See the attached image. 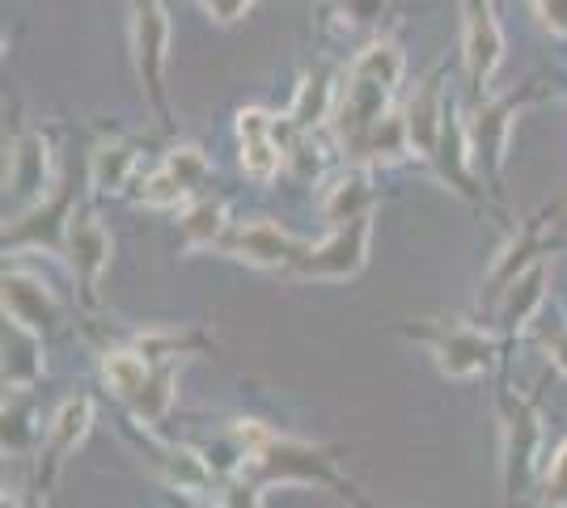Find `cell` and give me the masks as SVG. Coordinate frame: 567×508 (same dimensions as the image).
<instances>
[{"label": "cell", "mask_w": 567, "mask_h": 508, "mask_svg": "<svg viewBox=\"0 0 567 508\" xmlns=\"http://www.w3.org/2000/svg\"><path fill=\"white\" fill-rule=\"evenodd\" d=\"M13 508H48L43 500H25V505H13Z\"/></svg>", "instance_id": "31"}, {"label": "cell", "mask_w": 567, "mask_h": 508, "mask_svg": "<svg viewBox=\"0 0 567 508\" xmlns=\"http://www.w3.org/2000/svg\"><path fill=\"white\" fill-rule=\"evenodd\" d=\"M546 263L538 259L534 267H525L517 280L508 284V289L499 292L496 301V318L504 331H525V326H534L538 314H543V301H546Z\"/></svg>", "instance_id": "15"}, {"label": "cell", "mask_w": 567, "mask_h": 508, "mask_svg": "<svg viewBox=\"0 0 567 508\" xmlns=\"http://www.w3.org/2000/svg\"><path fill=\"white\" fill-rule=\"evenodd\" d=\"M90 428H94V398H90V394H72V398H64V403L55 407V415H51V424H48V466L51 470H55V466L69 458L85 436H90Z\"/></svg>", "instance_id": "17"}, {"label": "cell", "mask_w": 567, "mask_h": 508, "mask_svg": "<svg viewBox=\"0 0 567 508\" xmlns=\"http://www.w3.org/2000/svg\"><path fill=\"white\" fill-rule=\"evenodd\" d=\"M466 4V30H462V55H466V73L471 85L483 94L492 90L499 64H504V34H499L496 9L492 0H462Z\"/></svg>", "instance_id": "11"}, {"label": "cell", "mask_w": 567, "mask_h": 508, "mask_svg": "<svg viewBox=\"0 0 567 508\" xmlns=\"http://www.w3.org/2000/svg\"><path fill=\"white\" fill-rule=\"evenodd\" d=\"M208 157L199 145H178L166 153V162L157 169H148L141 183V204L144 208H178L190 195L208 183Z\"/></svg>", "instance_id": "10"}, {"label": "cell", "mask_w": 567, "mask_h": 508, "mask_svg": "<svg viewBox=\"0 0 567 508\" xmlns=\"http://www.w3.org/2000/svg\"><path fill=\"white\" fill-rule=\"evenodd\" d=\"M259 0H199V9L213 18L216 25H237Z\"/></svg>", "instance_id": "28"}, {"label": "cell", "mask_w": 567, "mask_h": 508, "mask_svg": "<svg viewBox=\"0 0 567 508\" xmlns=\"http://www.w3.org/2000/svg\"><path fill=\"white\" fill-rule=\"evenodd\" d=\"M402 81V51L381 39V43H369L352 60L348 69V81L339 85V102H334V132L348 153H355V145L364 141V132L390 111V97Z\"/></svg>", "instance_id": "1"}, {"label": "cell", "mask_w": 567, "mask_h": 508, "mask_svg": "<svg viewBox=\"0 0 567 508\" xmlns=\"http://www.w3.org/2000/svg\"><path fill=\"white\" fill-rule=\"evenodd\" d=\"M25 390H4V449H25L30 440V403L22 398Z\"/></svg>", "instance_id": "24"}, {"label": "cell", "mask_w": 567, "mask_h": 508, "mask_svg": "<svg viewBox=\"0 0 567 508\" xmlns=\"http://www.w3.org/2000/svg\"><path fill=\"white\" fill-rule=\"evenodd\" d=\"M538 94H504L492 97L474 111L471 120V148H474V166H483L487 174V187L499 195V174H504V153H508V132L517 123L520 106H529Z\"/></svg>", "instance_id": "9"}, {"label": "cell", "mask_w": 567, "mask_h": 508, "mask_svg": "<svg viewBox=\"0 0 567 508\" xmlns=\"http://www.w3.org/2000/svg\"><path fill=\"white\" fill-rule=\"evenodd\" d=\"M385 4L390 0H331L334 18H343V25H352V30L378 22L381 13H385Z\"/></svg>", "instance_id": "26"}, {"label": "cell", "mask_w": 567, "mask_h": 508, "mask_svg": "<svg viewBox=\"0 0 567 508\" xmlns=\"http://www.w3.org/2000/svg\"><path fill=\"white\" fill-rule=\"evenodd\" d=\"M39 373H43V335L18 322H4V390H30Z\"/></svg>", "instance_id": "19"}, {"label": "cell", "mask_w": 567, "mask_h": 508, "mask_svg": "<svg viewBox=\"0 0 567 508\" xmlns=\"http://www.w3.org/2000/svg\"><path fill=\"white\" fill-rule=\"evenodd\" d=\"M4 199L13 204V220L34 212L51 199V141L43 132H22L4 157Z\"/></svg>", "instance_id": "5"}, {"label": "cell", "mask_w": 567, "mask_h": 508, "mask_svg": "<svg viewBox=\"0 0 567 508\" xmlns=\"http://www.w3.org/2000/svg\"><path fill=\"white\" fill-rule=\"evenodd\" d=\"M174 386H178L174 364H169V361L153 364V377L144 382V390L136 394V398H127L132 419H136V424H157V419L169 412V403H174Z\"/></svg>", "instance_id": "23"}, {"label": "cell", "mask_w": 567, "mask_h": 508, "mask_svg": "<svg viewBox=\"0 0 567 508\" xmlns=\"http://www.w3.org/2000/svg\"><path fill=\"white\" fill-rule=\"evenodd\" d=\"M60 250L69 255L72 280H76V289L85 297V305H97V289H102V276H106L111 250H115L106 225L90 208H72L69 217H64V246Z\"/></svg>", "instance_id": "7"}, {"label": "cell", "mask_w": 567, "mask_h": 508, "mask_svg": "<svg viewBox=\"0 0 567 508\" xmlns=\"http://www.w3.org/2000/svg\"><path fill=\"white\" fill-rule=\"evenodd\" d=\"M237 141H241V169H246V178L271 183L284 169L280 132H276V120L267 111H259V106L237 111Z\"/></svg>", "instance_id": "13"}, {"label": "cell", "mask_w": 567, "mask_h": 508, "mask_svg": "<svg viewBox=\"0 0 567 508\" xmlns=\"http://www.w3.org/2000/svg\"><path fill=\"white\" fill-rule=\"evenodd\" d=\"M132 60L144 94L153 102L157 120L169 123L166 102V60H169V13L162 0H132Z\"/></svg>", "instance_id": "2"}, {"label": "cell", "mask_w": 567, "mask_h": 508, "mask_svg": "<svg viewBox=\"0 0 567 508\" xmlns=\"http://www.w3.org/2000/svg\"><path fill=\"white\" fill-rule=\"evenodd\" d=\"M445 111H450V102L441 94V85L436 81H424L411 102L402 106V120H406V141H411V157H420L432 166V157H436V145H441V127H445Z\"/></svg>", "instance_id": "14"}, {"label": "cell", "mask_w": 567, "mask_h": 508, "mask_svg": "<svg viewBox=\"0 0 567 508\" xmlns=\"http://www.w3.org/2000/svg\"><path fill=\"white\" fill-rule=\"evenodd\" d=\"M543 505L550 508H567V440L555 449V458L546 466V479H543Z\"/></svg>", "instance_id": "25"}, {"label": "cell", "mask_w": 567, "mask_h": 508, "mask_svg": "<svg viewBox=\"0 0 567 508\" xmlns=\"http://www.w3.org/2000/svg\"><path fill=\"white\" fill-rule=\"evenodd\" d=\"M499 415H504V487H508V505H513L534 479L543 419L534 412V403H525L517 394H499Z\"/></svg>", "instance_id": "8"}, {"label": "cell", "mask_w": 567, "mask_h": 508, "mask_svg": "<svg viewBox=\"0 0 567 508\" xmlns=\"http://www.w3.org/2000/svg\"><path fill=\"white\" fill-rule=\"evenodd\" d=\"M334 102H339V90L331 85V76H309L306 85L297 90V102H292V111H288V123L297 127V132H309V127H318L322 120H331L334 115Z\"/></svg>", "instance_id": "22"}, {"label": "cell", "mask_w": 567, "mask_h": 508, "mask_svg": "<svg viewBox=\"0 0 567 508\" xmlns=\"http://www.w3.org/2000/svg\"><path fill=\"white\" fill-rule=\"evenodd\" d=\"M220 508H262V487L250 484L246 475H237L234 484L220 491Z\"/></svg>", "instance_id": "29"}, {"label": "cell", "mask_w": 567, "mask_h": 508, "mask_svg": "<svg viewBox=\"0 0 567 508\" xmlns=\"http://www.w3.org/2000/svg\"><path fill=\"white\" fill-rule=\"evenodd\" d=\"M141 166V148L123 136H102L90 153V187L94 195H118Z\"/></svg>", "instance_id": "16"}, {"label": "cell", "mask_w": 567, "mask_h": 508, "mask_svg": "<svg viewBox=\"0 0 567 508\" xmlns=\"http://www.w3.org/2000/svg\"><path fill=\"white\" fill-rule=\"evenodd\" d=\"M178 229H183V246L187 250H204V246H216L229 234V212H225L220 199H195V204H187Z\"/></svg>", "instance_id": "20"}, {"label": "cell", "mask_w": 567, "mask_h": 508, "mask_svg": "<svg viewBox=\"0 0 567 508\" xmlns=\"http://www.w3.org/2000/svg\"><path fill=\"white\" fill-rule=\"evenodd\" d=\"M411 335L427 348V356L436 361V369L453 377V382H471L483 377L492 361H496V339L487 331H478L471 322H441V326H415Z\"/></svg>", "instance_id": "4"}, {"label": "cell", "mask_w": 567, "mask_h": 508, "mask_svg": "<svg viewBox=\"0 0 567 508\" xmlns=\"http://www.w3.org/2000/svg\"><path fill=\"white\" fill-rule=\"evenodd\" d=\"M364 212H373V178H369V166H352L327 183L322 217H327V225H343V220L364 217Z\"/></svg>", "instance_id": "18"}, {"label": "cell", "mask_w": 567, "mask_h": 508, "mask_svg": "<svg viewBox=\"0 0 567 508\" xmlns=\"http://www.w3.org/2000/svg\"><path fill=\"white\" fill-rule=\"evenodd\" d=\"M4 318L18 326H30L34 335H51L64 322V310H60L55 292L48 289V280L13 267V271H4Z\"/></svg>", "instance_id": "12"}, {"label": "cell", "mask_w": 567, "mask_h": 508, "mask_svg": "<svg viewBox=\"0 0 567 508\" xmlns=\"http://www.w3.org/2000/svg\"><path fill=\"white\" fill-rule=\"evenodd\" d=\"M183 508H199V505H183Z\"/></svg>", "instance_id": "32"}, {"label": "cell", "mask_w": 567, "mask_h": 508, "mask_svg": "<svg viewBox=\"0 0 567 508\" xmlns=\"http://www.w3.org/2000/svg\"><path fill=\"white\" fill-rule=\"evenodd\" d=\"M369 246H373V212L334 225L331 238L309 246L306 255H301V263L292 267V271H297L301 280L343 284V280H355V276L369 267Z\"/></svg>", "instance_id": "3"}, {"label": "cell", "mask_w": 567, "mask_h": 508, "mask_svg": "<svg viewBox=\"0 0 567 508\" xmlns=\"http://www.w3.org/2000/svg\"><path fill=\"white\" fill-rule=\"evenodd\" d=\"M534 335H538V343L550 352V361L567 373V322H559V318H538V322H534Z\"/></svg>", "instance_id": "27"}, {"label": "cell", "mask_w": 567, "mask_h": 508, "mask_svg": "<svg viewBox=\"0 0 567 508\" xmlns=\"http://www.w3.org/2000/svg\"><path fill=\"white\" fill-rule=\"evenodd\" d=\"M102 377H106V386L127 403V398H136L144 390V382L153 377V361L144 356L141 348H118V352H106Z\"/></svg>", "instance_id": "21"}, {"label": "cell", "mask_w": 567, "mask_h": 508, "mask_svg": "<svg viewBox=\"0 0 567 508\" xmlns=\"http://www.w3.org/2000/svg\"><path fill=\"white\" fill-rule=\"evenodd\" d=\"M534 13L550 34L567 39V0H534Z\"/></svg>", "instance_id": "30"}, {"label": "cell", "mask_w": 567, "mask_h": 508, "mask_svg": "<svg viewBox=\"0 0 567 508\" xmlns=\"http://www.w3.org/2000/svg\"><path fill=\"white\" fill-rule=\"evenodd\" d=\"M220 250L229 259H237V263L259 267V271H292V267L301 263V255H306L309 246L297 242L276 220L250 217L229 225V234L220 238Z\"/></svg>", "instance_id": "6"}]
</instances>
